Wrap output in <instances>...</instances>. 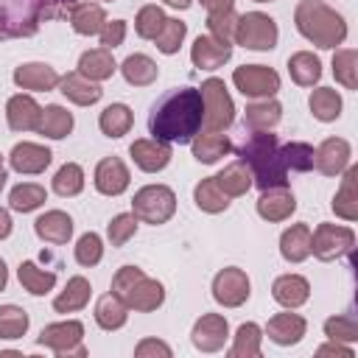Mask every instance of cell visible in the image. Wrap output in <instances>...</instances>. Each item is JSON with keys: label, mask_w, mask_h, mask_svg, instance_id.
Here are the masks:
<instances>
[{"label": "cell", "mask_w": 358, "mask_h": 358, "mask_svg": "<svg viewBox=\"0 0 358 358\" xmlns=\"http://www.w3.org/2000/svg\"><path fill=\"white\" fill-rule=\"evenodd\" d=\"M308 106H310V112H313L316 120L330 123V120H336V117L341 115V106H344V103H341V95H338L333 87H319V90L310 92Z\"/></svg>", "instance_id": "obj_39"}, {"label": "cell", "mask_w": 358, "mask_h": 358, "mask_svg": "<svg viewBox=\"0 0 358 358\" xmlns=\"http://www.w3.org/2000/svg\"><path fill=\"white\" fill-rule=\"evenodd\" d=\"M140 277H143V268H137V266H120V268L115 271V277H112V294L123 299Z\"/></svg>", "instance_id": "obj_54"}, {"label": "cell", "mask_w": 358, "mask_h": 358, "mask_svg": "<svg viewBox=\"0 0 358 358\" xmlns=\"http://www.w3.org/2000/svg\"><path fill=\"white\" fill-rule=\"evenodd\" d=\"M260 341H263V330L255 322H243L232 336L229 355L232 358H257L260 355Z\"/></svg>", "instance_id": "obj_41"}, {"label": "cell", "mask_w": 358, "mask_h": 358, "mask_svg": "<svg viewBox=\"0 0 358 358\" xmlns=\"http://www.w3.org/2000/svg\"><path fill=\"white\" fill-rule=\"evenodd\" d=\"M305 330H308V322L299 313H291V310L288 313H274L268 319V324H266V336L274 344H280V347L299 344L302 336H305Z\"/></svg>", "instance_id": "obj_21"}, {"label": "cell", "mask_w": 358, "mask_h": 358, "mask_svg": "<svg viewBox=\"0 0 358 358\" xmlns=\"http://www.w3.org/2000/svg\"><path fill=\"white\" fill-rule=\"evenodd\" d=\"M316 355H319V358H324V355H338V358H352V350H350V347H344L341 341H333V338H330L327 344H322V347L316 350Z\"/></svg>", "instance_id": "obj_57"}, {"label": "cell", "mask_w": 358, "mask_h": 358, "mask_svg": "<svg viewBox=\"0 0 358 358\" xmlns=\"http://www.w3.org/2000/svg\"><path fill=\"white\" fill-rule=\"evenodd\" d=\"M8 235H11V215L0 207V241H3V238H8Z\"/></svg>", "instance_id": "obj_59"}, {"label": "cell", "mask_w": 358, "mask_h": 358, "mask_svg": "<svg viewBox=\"0 0 358 358\" xmlns=\"http://www.w3.org/2000/svg\"><path fill=\"white\" fill-rule=\"evenodd\" d=\"M204 101L199 87H179L165 92L148 115V129L154 140L162 143H190L201 131Z\"/></svg>", "instance_id": "obj_1"}, {"label": "cell", "mask_w": 358, "mask_h": 358, "mask_svg": "<svg viewBox=\"0 0 358 358\" xmlns=\"http://www.w3.org/2000/svg\"><path fill=\"white\" fill-rule=\"evenodd\" d=\"M106 22V14H103V6L101 3H92V0H81L73 6L70 11V25L76 34L81 36H95Z\"/></svg>", "instance_id": "obj_27"}, {"label": "cell", "mask_w": 358, "mask_h": 358, "mask_svg": "<svg viewBox=\"0 0 358 358\" xmlns=\"http://www.w3.org/2000/svg\"><path fill=\"white\" fill-rule=\"evenodd\" d=\"M232 3H235V0H201V6H204L210 14H215V11H229Z\"/></svg>", "instance_id": "obj_58"}, {"label": "cell", "mask_w": 358, "mask_h": 358, "mask_svg": "<svg viewBox=\"0 0 358 358\" xmlns=\"http://www.w3.org/2000/svg\"><path fill=\"white\" fill-rule=\"evenodd\" d=\"M115 70H117V64L112 59V50H106V48L84 50L78 59V73L87 76L90 81H106L115 76Z\"/></svg>", "instance_id": "obj_28"}, {"label": "cell", "mask_w": 358, "mask_h": 358, "mask_svg": "<svg viewBox=\"0 0 358 358\" xmlns=\"http://www.w3.org/2000/svg\"><path fill=\"white\" fill-rule=\"evenodd\" d=\"M36 131H39L42 137L62 140V137H67V134L73 131V115H70L64 106L50 103V106H45V109H42L39 123H36Z\"/></svg>", "instance_id": "obj_34"}, {"label": "cell", "mask_w": 358, "mask_h": 358, "mask_svg": "<svg viewBox=\"0 0 358 358\" xmlns=\"http://www.w3.org/2000/svg\"><path fill=\"white\" fill-rule=\"evenodd\" d=\"M352 246H355V232L350 227H341V224H319L310 232V252H313V257H319L324 263L350 255Z\"/></svg>", "instance_id": "obj_9"}, {"label": "cell", "mask_w": 358, "mask_h": 358, "mask_svg": "<svg viewBox=\"0 0 358 358\" xmlns=\"http://www.w3.org/2000/svg\"><path fill=\"white\" fill-rule=\"evenodd\" d=\"M59 90L67 101H73L76 106H92L101 101L103 90L98 87V81H90L87 76H81L78 70L76 73H67L59 78Z\"/></svg>", "instance_id": "obj_23"}, {"label": "cell", "mask_w": 358, "mask_h": 358, "mask_svg": "<svg viewBox=\"0 0 358 358\" xmlns=\"http://www.w3.org/2000/svg\"><path fill=\"white\" fill-rule=\"evenodd\" d=\"M341 173H344V179L333 196V213L344 221H355L358 218V168L347 165Z\"/></svg>", "instance_id": "obj_25"}, {"label": "cell", "mask_w": 358, "mask_h": 358, "mask_svg": "<svg viewBox=\"0 0 358 358\" xmlns=\"http://www.w3.org/2000/svg\"><path fill=\"white\" fill-rule=\"evenodd\" d=\"M92 182H95V190L98 193H103V196H120L129 187L131 176H129V168H126V162L120 157H103L95 165Z\"/></svg>", "instance_id": "obj_14"}, {"label": "cell", "mask_w": 358, "mask_h": 358, "mask_svg": "<svg viewBox=\"0 0 358 358\" xmlns=\"http://www.w3.org/2000/svg\"><path fill=\"white\" fill-rule=\"evenodd\" d=\"M90 294H92L90 280H87V277H81V274H76V277H70V280H67L64 291L53 299V310H56V313H76V310L87 308Z\"/></svg>", "instance_id": "obj_31"}, {"label": "cell", "mask_w": 358, "mask_h": 358, "mask_svg": "<svg viewBox=\"0 0 358 358\" xmlns=\"http://www.w3.org/2000/svg\"><path fill=\"white\" fill-rule=\"evenodd\" d=\"M103 257V241L98 232H84L76 243V263L84 266V268H92L98 266Z\"/></svg>", "instance_id": "obj_50"}, {"label": "cell", "mask_w": 358, "mask_h": 358, "mask_svg": "<svg viewBox=\"0 0 358 358\" xmlns=\"http://www.w3.org/2000/svg\"><path fill=\"white\" fill-rule=\"evenodd\" d=\"M288 73L294 78V84L299 87H313L322 78V62L319 56H313L310 50H299L288 59Z\"/></svg>", "instance_id": "obj_37"}, {"label": "cell", "mask_w": 358, "mask_h": 358, "mask_svg": "<svg viewBox=\"0 0 358 358\" xmlns=\"http://www.w3.org/2000/svg\"><path fill=\"white\" fill-rule=\"evenodd\" d=\"M98 36H101V48L115 50L126 39V20H106L103 28L98 31Z\"/></svg>", "instance_id": "obj_55"}, {"label": "cell", "mask_w": 358, "mask_h": 358, "mask_svg": "<svg viewBox=\"0 0 358 358\" xmlns=\"http://www.w3.org/2000/svg\"><path fill=\"white\" fill-rule=\"evenodd\" d=\"M280 117H282V106L274 98H260V101L249 103L243 112V123L252 131H271L280 123Z\"/></svg>", "instance_id": "obj_29"}, {"label": "cell", "mask_w": 358, "mask_h": 358, "mask_svg": "<svg viewBox=\"0 0 358 358\" xmlns=\"http://www.w3.org/2000/svg\"><path fill=\"white\" fill-rule=\"evenodd\" d=\"M280 255L288 263H302L310 255V227L308 224H291L280 235Z\"/></svg>", "instance_id": "obj_30"}, {"label": "cell", "mask_w": 358, "mask_h": 358, "mask_svg": "<svg viewBox=\"0 0 358 358\" xmlns=\"http://www.w3.org/2000/svg\"><path fill=\"white\" fill-rule=\"evenodd\" d=\"M252 294V282L246 277L243 268H221L215 277H213V299L224 308H241Z\"/></svg>", "instance_id": "obj_11"}, {"label": "cell", "mask_w": 358, "mask_h": 358, "mask_svg": "<svg viewBox=\"0 0 358 358\" xmlns=\"http://www.w3.org/2000/svg\"><path fill=\"white\" fill-rule=\"evenodd\" d=\"M34 232H36L42 241H48V243L62 246V243H67L70 235H73V218H70L64 210H48V213H42V215L34 221Z\"/></svg>", "instance_id": "obj_26"}, {"label": "cell", "mask_w": 358, "mask_h": 358, "mask_svg": "<svg viewBox=\"0 0 358 358\" xmlns=\"http://www.w3.org/2000/svg\"><path fill=\"white\" fill-rule=\"evenodd\" d=\"M53 190L59 196H64V199L78 196L84 190V171H81V165L78 162H64L56 171V176H53Z\"/></svg>", "instance_id": "obj_45"}, {"label": "cell", "mask_w": 358, "mask_h": 358, "mask_svg": "<svg viewBox=\"0 0 358 358\" xmlns=\"http://www.w3.org/2000/svg\"><path fill=\"white\" fill-rule=\"evenodd\" d=\"M352 148L344 137H327L316 151H313V168L324 176H338L350 165Z\"/></svg>", "instance_id": "obj_13"}, {"label": "cell", "mask_w": 358, "mask_h": 358, "mask_svg": "<svg viewBox=\"0 0 358 358\" xmlns=\"http://www.w3.org/2000/svg\"><path fill=\"white\" fill-rule=\"evenodd\" d=\"M215 182H218V187L229 196V199H235V196H243V193H249V187H252V173H249V168H246V162H229L218 176H215Z\"/></svg>", "instance_id": "obj_40"}, {"label": "cell", "mask_w": 358, "mask_h": 358, "mask_svg": "<svg viewBox=\"0 0 358 358\" xmlns=\"http://www.w3.org/2000/svg\"><path fill=\"white\" fill-rule=\"evenodd\" d=\"M277 22L263 11H246L238 14L235 25V42L246 50H271L277 45Z\"/></svg>", "instance_id": "obj_7"}, {"label": "cell", "mask_w": 358, "mask_h": 358, "mask_svg": "<svg viewBox=\"0 0 358 358\" xmlns=\"http://www.w3.org/2000/svg\"><path fill=\"white\" fill-rule=\"evenodd\" d=\"M227 338H229V324H227V319L221 313H204L201 319H196V324L190 330V341L201 352L224 350Z\"/></svg>", "instance_id": "obj_12"}, {"label": "cell", "mask_w": 358, "mask_h": 358, "mask_svg": "<svg viewBox=\"0 0 358 358\" xmlns=\"http://www.w3.org/2000/svg\"><path fill=\"white\" fill-rule=\"evenodd\" d=\"M17 277H20V285H22L28 294H34V296H45V294L53 291V285H56V274L39 268L34 260H22L20 268H17Z\"/></svg>", "instance_id": "obj_36"}, {"label": "cell", "mask_w": 358, "mask_h": 358, "mask_svg": "<svg viewBox=\"0 0 358 358\" xmlns=\"http://www.w3.org/2000/svg\"><path fill=\"white\" fill-rule=\"evenodd\" d=\"M59 73L45 64V62H25L20 67H14V84L20 90H31V92H48L53 87H59Z\"/></svg>", "instance_id": "obj_17"}, {"label": "cell", "mask_w": 358, "mask_h": 358, "mask_svg": "<svg viewBox=\"0 0 358 358\" xmlns=\"http://www.w3.org/2000/svg\"><path fill=\"white\" fill-rule=\"evenodd\" d=\"M294 210H296V199L288 187H266L257 199V215L271 224L291 218Z\"/></svg>", "instance_id": "obj_18"}, {"label": "cell", "mask_w": 358, "mask_h": 358, "mask_svg": "<svg viewBox=\"0 0 358 358\" xmlns=\"http://www.w3.org/2000/svg\"><path fill=\"white\" fill-rule=\"evenodd\" d=\"M45 201H48V190L36 182H22V185L11 187V193H8V204L17 213H31V210L42 207Z\"/></svg>", "instance_id": "obj_43"}, {"label": "cell", "mask_w": 358, "mask_h": 358, "mask_svg": "<svg viewBox=\"0 0 358 358\" xmlns=\"http://www.w3.org/2000/svg\"><path fill=\"white\" fill-rule=\"evenodd\" d=\"M6 165H3V157H0V190H3V185H6Z\"/></svg>", "instance_id": "obj_62"}, {"label": "cell", "mask_w": 358, "mask_h": 358, "mask_svg": "<svg viewBox=\"0 0 358 358\" xmlns=\"http://www.w3.org/2000/svg\"><path fill=\"white\" fill-rule=\"evenodd\" d=\"M232 84L246 98H274L280 90V76L266 64H241L232 73Z\"/></svg>", "instance_id": "obj_10"}, {"label": "cell", "mask_w": 358, "mask_h": 358, "mask_svg": "<svg viewBox=\"0 0 358 358\" xmlns=\"http://www.w3.org/2000/svg\"><path fill=\"white\" fill-rule=\"evenodd\" d=\"M131 123H134V115H131V109L126 103H109L101 112V117H98V126H101V131L106 137H123V134H129Z\"/></svg>", "instance_id": "obj_42"}, {"label": "cell", "mask_w": 358, "mask_h": 358, "mask_svg": "<svg viewBox=\"0 0 358 358\" xmlns=\"http://www.w3.org/2000/svg\"><path fill=\"white\" fill-rule=\"evenodd\" d=\"M129 154H131V159H134V165L140 171L157 173L171 162V143H162V140H154V137L151 140L143 137V140H134L129 145Z\"/></svg>", "instance_id": "obj_15"}, {"label": "cell", "mask_w": 358, "mask_h": 358, "mask_svg": "<svg viewBox=\"0 0 358 358\" xmlns=\"http://www.w3.org/2000/svg\"><path fill=\"white\" fill-rule=\"evenodd\" d=\"M271 296H274V302H280L282 308L294 310V308H299V305L308 302V296H310V282H308L302 274H282V277L274 280Z\"/></svg>", "instance_id": "obj_24"}, {"label": "cell", "mask_w": 358, "mask_h": 358, "mask_svg": "<svg viewBox=\"0 0 358 358\" xmlns=\"http://www.w3.org/2000/svg\"><path fill=\"white\" fill-rule=\"evenodd\" d=\"M294 22L296 31L316 48H336L347 39L344 17L322 0H299L294 8Z\"/></svg>", "instance_id": "obj_4"}, {"label": "cell", "mask_w": 358, "mask_h": 358, "mask_svg": "<svg viewBox=\"0 0 358 358\" xmlns=\"http://www.w3.org/2000/svg\"><path fill=\"white\" fill-rule=\"evenodd\" d=\"M280 151H282V162H285L288 171H299V173H305V171L313 168V145H310V143L291 140V143L280 145Z\"/></svg>", "instance_id": "obj_47"}, {"label": "cell", "mask_w": 358, "mask_h": 358, "mask_svg": "<svg viewBox=\"0 0 358 358\" xmlns=\"http://www.w3.org/2000/svg\"><path fill=\"white\" fill-rule=\"evenodd\" d=\"M28 333V313L17 305H0V338L14 341Z\"/></svg>", "instance_id": "obj_46"}, {"label": "cell", "mask_w": 358, "mask_h": 358, "mask_svg": "<svg viewBox=\"0 0 358 358\" xmlns=\"http://www.w3.org/2000/svg\"><path fill=\"white\" fill-rule=\"evenodd\" d=\"M134 355L137 358H171L173 352H171V347L165 344V341H159V338H143L137 347H134Z\"/></svg>", "instance_id": "obj_56"}, {"label": "cell", "mask_w": 358, "mask_h": 358, "mask_svg": "<svg viewBox=\"0 0 358 358\" xmlns=\"http://www.w3.org/2000/svg\"><path fill=\"white\" fill-rule=\"evenodd\" d=\"M129 319V308L120 296L115 294H103L98 302H95V322L101 330H120Z\"/></svg>", "instance_id": "obj_35"}, {"label": "cell", "mask_w": 358, "mask_h": 358, "mask_svg": "<svg viewBox=\"0 0 358 358\" xmlns=\"http://www.w3.org/2000/svg\"><path fill=\"white\" fill-rule=\"evenodd\" d=\"M255 3H271V0H255Z\"/></svg>", "instance_id": "obj_63"}, {"label": "cell", "mask_w": 358, "mask_h": 358, "mask_svg": "<svg viewBox=\"0 0 358 358\" xmlns=\"http://www.w3.org/2000/svg\"><path fill=\"white\" fill-rule=\"evenodd\" d=\"M333 76L347 90L358 87V53L352 48H341L333 53Z\"/></svg>", "instance_id": "obj_44"}, {"label": "cell", "mask_w": 358, "mask_h": 358, "mask_svg": "<svg viewBox=\"0 0 358 358\" xmlns=\"http://www.w3.org/2000/svg\"><path fill=\"white\" fill-rule=\"evenodd\" d=\"M81 341H84V324H81L78 319L45 324L42 333L36 336V344L53 350L59 358H70V355L84 358V355H87V347H84Z\"/></svg>", "instance_id": "obj_8"}, {"label": "cell", "mask_w": 358, "mask_h": 358, "mask_svg": "<svg viewBox=\"0 0 358 358\" xmlns=\"http://www.w3.org/2000/svg\"><path fill=\"white\" fill-rule=\"evenodd\" d=\"M235 25H238V14L232 8L207 14V31H210V36H215L221 42H232L235 39Z\"/></svg>", "instance_id": "obj_53"}, {"label": "cell", "mask_w": 358, "mask_h": 358, "mask_svg": "<svg viewBox=\"0 0 358 358\" xmlns=\"http://www.w3.org/2000/svg\"><path fill=\"white\" fill-rule=\"evenodd\" d=\"M229 56H232V42H221L210 34L196 36V42L190 48V62L199 70H215L224 62H229Z\"/></svg>", "instance_id": "obj_16"}, {"label": "cell", "mask_w": 358, "mask_h": 358, "mask_svg": "<svg viewBox=\"0 0 358 358\" xmlns=\"http://www.w3.org/2000/svg\"><path fill=\"white\" fill-rule=\"evenodd\" d=\"M324 336L333 338V341H347V344H352V341H358V322H355L352 316H344V313L330 316V319L324 322Z\"/></svg>", "instance_id": "obj_52"}, {"label": "cell", "mask_w": 358, "mask_h": 358, "mask_svg": "<svg viewBox=\"0 0 358 358\" xmlns=\"http://www.w3.org/2000/svg\"><path fill=\"white\" fill-rule=\"evenodd\" d=\"M134 232H137V215H134V213H120V215H115V218L109 221V227H106V235H109V243H112V246L129 243V241L134 238Z\"/></svg>", "instance_id": "obj_51"}, {"label": "cell", "mask_w": 358, "mask_h": 358, "mask_svg": "<svg viewBox=\"0 0 358 358\" xmlns=\"http://www.w3.org/2000/svg\"><path fill=\"white\" fill-rule=\"evenodd\" d=\"M6 282H8V268H6V263L0 260V291L6 288Z\"/></svg>", "instance_id": "obj_61"}, {"label": "cell", "mask_w": 358, "mask_h": 358, "mask_svg": "<svg viewBox=\"0 0 358 358\" xmlns=\"http://www.w3.org/2000/svg\"><path fill=\"white\" fill-rule=\"evenodd\" d=\"M241 162H246L252 173V185L266 187H288V168L282 162L280 140L271 131H252L241 145Z\"/></svg>", "instance_id": "obj_2"}, {"label": "cell", "mask_w": 358, "mask_h": 358, "mask_svg": "<svg viewBox=\"0 0 358 358\" xmlns=\"http://www.w3.org/2000/svg\"><path fill=\"white\" fill-rule=\"evenodd\" d=\"M162 3H168L171 8H190L193 0H162Z\"/></svg>", "instance_id": "obj_60"}, {"label": "cell", "mask_w": 358, "mask_h": 358, "mask_svg": "<svg viewBox=\"0 0 358 358\" xmlns=\"http://www.w3.org/2000/svg\"><path fill=\"white\" fill-rule=\"evenodd\" d=\"M131 213L145 224H165L176 213V193L168 185H145L131 199Z\"/></svg>", "instance_id": "obj_5"}, {"label": "cell", "mask_w": 358, "mask_h": 358, "mask_svg": "<svg viewBox=\"0 0 358 358\" xmlns=\"http://www.w3.org/2000/svg\"><path fill=\"white\" fill-rule=\"evenodd\" d=\"M123 302H126V308H134L140 313H151V310H157L165 302V288H162L159 280H151V277L143 274L131 285V291L123 296Z\"/></svg>", "instance_id": "obj_22"}, {"label": "cell", "mask_w": 358, "mask_h": 358, "mask_svg": "<svg viewBox=\"0 0 358 358\" xmlns=\"http://www.w3.org/2000/svg\"><path fill=\"white\" fill-rule=\"evenodd\" d=\"M165 20L168 17H165V11L159 6H143L137 11V17H134V31H137L140 39H154L162 31Z\"/></svg>", "instance_id": "obj_48"}, {"label": "cell", "mask_w": 358, "mask_h": 358, "mask_svg": "<svg viewBox=\"0 0 358 358\" xmlns=\"http://www.w3.org/2000/svg\"><path fill=\"white\" fill-rule=\"evenodd\" d=\"M185 34H187V25H185L182 20H176V17H168L165 25H162V31L154 36L157 50H162V53H168V56L176 53L179 45L185 42Z\"/></svg>", "instance_id": "obj_49"}, {"label": "cell", "mask_w": 358, "mask_h": 358, "mask_svg": "<svg viewBox=\"0 0 358 358\" xmlns=\"http://www.w3.org/2000/svg\"><path fill=\"white\" fill-rule=\"evenodd\" d=\"M76 0H0V39L31 36L39 22L70 17Z\"/></svg>", "instance_id": "obj_3"}, {"label": "cell", "mask_w": 358, "mask_h": 358, "mask_svg": "<svg viewBox=\"0 0 358 358\" xmlns=\"http://www.w3.org/2000/svg\"><path fill=\"white\" fill-rule=\"evenodd\" d=\"M190 143H193V157H196L199 162H204V165H213V162H218L221 157H227V154L232 151L229 137L221 134V131H204V134H196Z\"/></svg>", "instance_id": "obj_32"}, {"label": "cell", "mask_w": 358, "mask_h": 358, "mask_svg": "<svg viewBox=\"0 0 358 358\" xmlns=\"http://www.w3.org/2000/svg\"><path fill=\"white\" fill-rule=\"evenodd\" d=\"M120 73H123V78H126L131 87H148V84L157 81L159 67H157V62H154L151 56H145V53H131V56L123 59Z\"/></svg>", "instance_id": "obj_33"}, {"label": "cell", "mask_w": 358, "mask_h": 358, "mask_svg": "<svg viewBox=\"0 0 358 358\" xmlns=\"http://www.w3.org/2000/svg\"><path fill=\"white\" fill-rule=\"evenodd\" d=\"M199 92H201V101H204V120H201V126L207 131L229 129L232 120H235V103H232V98L227 92V84L221 78H207V81H201Z\"/></svg>", "instance_id": "obj_6"}, {"label": "cell", "mask_w": 358, "mask_h": 358, "mask_svg": "<svg viewBox=\"0 0 358 358\" xmlns=\"http://www.w3.org/2000/svg\"><path fill=\"white\" fill-rule=\"evenodd\" d=\"M193 201H196V207L199 210H204V213H224L227 207H229V196L218 187V182H215V176H207V179H201L196 187H193Z\"/></svg>", "instance_id": "obj_38"}, {"label": "cell", "mask_w": 358, "mask_h": 358, "mask_svg": "<svg viewBox=\"0 0 358 358\" xmlns=\"http://www.w3.org/2000/svg\"><path fill=\"white\" fill-rule=\"evenodd\" d=\"M39 115H42V106L31 95L20 92V95H11L6 103V120L11 131H36Z\"/></svg>", "instance_id": "obj_20"}, {"label": "cell", "mask_w": 358, "mask_h": 358, "mask_svg": "<svg viewBox=\"0 0 358 358\" xmlns=\"http://www.w3.org/2000/svg\"><path fill=\"white\" fill-rule=\"evenodd\" d=\"M106 3H112V0H106Z\"/></svg>", "instance_id": "obj_64"}, {"label": "cell", "mask_w": 358, "mask_h": 358, "mask_svg": "<svg viewBox=\"0 0 358 358\" xmlns=\"http://www.w3.org/2000/svg\"><path fill=\"white\" fill-rule=\"evenodd\" d=\"M53 154L50 148L39 145V143H17L8 154V165L17 171V173H42L48 165H50Z\"/></svg>", "instance_id": "obj_19"}]
</instances>
